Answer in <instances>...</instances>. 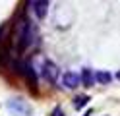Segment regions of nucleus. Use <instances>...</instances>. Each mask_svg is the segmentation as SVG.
<instances>
[{"label":"nucleus","instance_id":"9d476101","mask_svg":"<svg viewBox=\"0 0 120 116\" xmlns=\"http://www.w3.org/2000/svg\"><path fill=\"white\" fill-rule=\"evenodd\" d=\"M116 79H120V72H118V74H116Z\"/></svg>","mask_w":120,"mask_h":116},{"label":"nucleus","instance_id":"423d86ee","mask_svg":"<svg viewBox=\"0 0 120 116\" xmlns=\"http://www.w3.org/2000/svg\"><path fill=\"white\" fill-rule=\"evenodd\" d=\"M95 83H97L95 72L91 68H83V70H81V85H83V87H93Z\"/></svg>","mask_w":120,"mask_h":116},{"label":"nucleus","instance_id":"1a4fd4ad","mask_svg":"<svg viewBox=\"0 0 120 116\" xmlns=\"http://www.w3.org/2000/svg\"><path fill=\"white\" fill-rule=\"evenodd\" d=\"M50 116H66V114H64V110H62V108H60V106H56L54 110L50 112Z\"/></svg>","mask_w":120,"mask_h":116},{"label":"nucleus","instance_id":"7ed1b4c3","mask_svg":"<svg viewBox=\"0 0 120 116\" xmlns=\"http://www.w3.org/2000/svg\"><path fill=\"white\" fill-rule=\"evenodd\" d=\"M39 72H41V75H43L49 83H56L58 77H60V68H58L52 60H43V66H41Z\"/></svg>","mask_w":120,"mask_h":116},{"label":"nucleus","instance_id":"20e7f679","mask_svg":"<svg viewBox=\"0 0 120 116\" xmlns=\"http://www.w3.org/2000/svg\"><path fill=\"white\" fill-rule=\"evenodd\" d=\"M37 19H45L49 14V0H27Z\"/></svg>","mask_w":120,"mask_h":116},{"label":"nucleus","instance_id":"f03ea898","mask_svg":"<svg viewBox=\"0 0 120 116\" xmlns=\"http://www.w3.org/2000/svg\"><path fill=\"white\" fill-rule=\"evenodd\" d=\"M6 108H8L14 116H31L33 114L31 105H29L25 99H21V97H10L6 101Z\"/></svg>","mask_w":120,"mask_h":116},{"label":"nucleus","instance_id":"6e6552de","mask_svg":"<svg viewBox=\"0 0 120 116\" xmlns=\"http://www.w3.org/2000/svg\"><path fill=\"white\" fill-rule=\"evenodd\" d=\"M87 103H89V97H87V95H79V97H76L74 106H76V108H81V106H85Z\"/></svg>","mask_w":120,"mask_h":116},{"label":"nucleus","instance_id":"0eeeda50","mask_svg":"<svg viewBox=\"0 0 120 116\" xmlns=\"http://www.w3.org/2000/svg\"><path fill=\"white\" fill-rule=\"evenodd\" d=\"M95 79H97V83H101V85H109L110 79H112V75L109 72H105V70H101V72H95Z\"/></svg>","mask_w":120,"mask_h":116},{"label":"nucleus","instance_id":"39448f33","mask_svg":"<svg viewBox=\"0 0 120 116\" xmlns=\"http://www.w3.org/2000/svg\"><path fill=\"white\" fill-rule=\"evenodd\" d=\"M62 85L66 89H76L81 85V74H76V72H66L62 74Z\"/></svg>","mask_w":120,"mask_h":116},{"label":"nucleus","instance_id":"f257e3e1","mask_svg":"<svg viewBox=\"0 0 120 116\" xmlns=\"http://www.w3.org/2000/svg\"><path fill=\"white\" fill-rule=\"evenodd\" d=\"M35 39H37V33H35V25L31 23V19H27V18L18 19V23H16V46H18V50L19 52L27 50L35 43Z\"/></svg>","mask_w":120,"mask_h":116}]
</instances>
